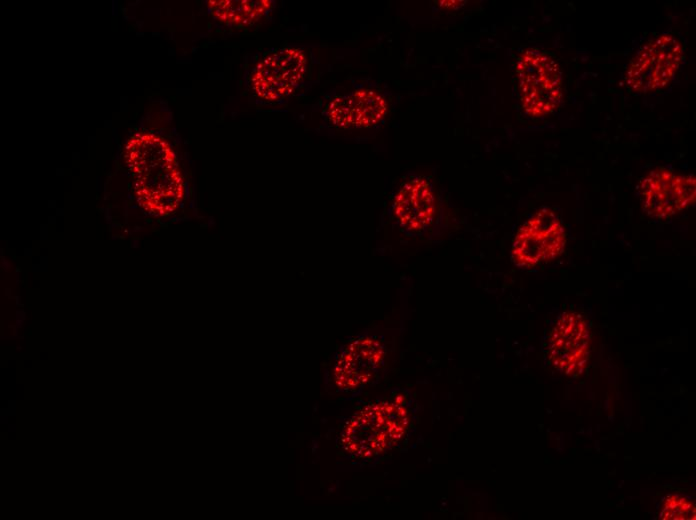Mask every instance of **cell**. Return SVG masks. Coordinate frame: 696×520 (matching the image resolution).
<instances>
[{"mask_svg":"<svg viewBox=\"0 0 696 520\" xmlns=\"http://www.w3.org/2000/svg\"><path fill=\"white\" fill-rule=\"evenodd\" d=\"M516 73L520 101L528 115L541 117L558 108L562 76L553 57L539 50H526L517 60Z\"/></svg>","mask_w":696,"mask_h":520,"instance_id":"cell-2","label":"cell"},{"mask_svg":"<svg viewBox=\"0 0 696 520\" xmlns=\"http://www.w3.org/2000/svg\"><path fill=\"white\" fill-rule=\"evenodd\" d=\"M305 70L306 57L301 49H279L256 66L251 78L253 90L265 101L280 100L296 89Z\"/></svg>","mask_w":696,"mask_h":520,"instance_id":"cell-7","label":"cell"},{"mask_svg":"<svg viewBox=\"0 0 696 520\" xmlns=\"http://www.w3.org/2000/svg\"><path fill=\"white\" fill-rule=\"evenodd\" d=\"M386 113L385 99L368 89L336 97L328 107L329 119L340 127H370L382 120Z\"/></svg>","mask_w":696,"mask_h":520,"instance_id":"cell-11","label":"cell"},{"mask_svg":"<svg viewBox=\"0 0 696 520\" xmlns=\"http://www.w3.org/2000/svg\"><path fill=\"white\" fill-rule=\"evenodd\" d=\"M384 354L383 345L376 338L361 337L352 341L336 361V382L345 387L367 382L380 367Z\"/></svg>","mask_w":696,"mask_h":520,"instance_id":"cell-9","label":"cell"},{"mask_svg":"<svg viewBox=\"0 0 696 520\" xmlns=\"http://www.w3.org/2000/svg\"><path fill=\"white\" fill-rule=\"evenodd\" d=\"M695 188L694 175L657 168L641 180L639 193L644 211L651 217L665 219L694 203Z\"/></svg>","mask_w":696,"mask_h":520,"instance_id":"cell-6","label":"cell"},{"mask_svg":"<svg viewBox=\"0 0 696 520\" xmlns=\"http://www.w3.org/2000/svg\"><path fill=\"white\" fill-rule=\"evenodd\" d=\"M270 0H210V13L218 20L235 26L250 25L273 7Z\"/></svg>","mask_w":696,"mask_h":520,"instance_id":"cell-12","label":"cell"},{"mask_svg":"<svg viewBox=\"0 0 696 520\" xmlns=\"http://www.w3.org/2000/svg\"><path fill=\"white\" fill-rule=\"evenodd\" d=\"M589 330L581 315L565 313L552 331L549 358L553 366L566 373L581 369L588 354Z\"/></svg>","mask_w":696,"mask_h":520,"instance_id":"cell-8","label":"cell"},{"mask_svg":"<svg viewBox=\"0 0 696 520\" xmlns=\"http://www.w3.org/2000/svg\"><path fill=\"white\" fill-rule=\"evenodd\" d=\"M565 246V231L548 208L536 212L516 233L511 256L520 267L534 266L557 257Z\"/></svg>","mask_w":696,"mask_h":520,"instance_id":"cell-5","label":"cell"},{"mask_svg":"<svg viewBox=\"0 0 696 520\" xmlns=\"http://www.w3.org/2000/svg\"><path fill=\"white\" fill-rule=\"evenodd\" d=\"M393 211L400 225L410 232L427 228L435 214L432 187L424 177H414L397 192Z\"/></svg>","mask_w":696,"mask_h":520,"instance_id":"cell-10","label":"cell"},{"mask_svg":"<svg viewBox=\"0 0 696 520\" xmlns=\"http://www.w3.org/2000/svg\"><path fill=\"white\" fill-rule=\"evenodd\" d=\"M124 155L142 209L158 217L174 213L183 201L184 184L169 143L152 133H137L127 141Z\"/></svg>","mask_w":696,"mask_h":520,"instance_id":"cell-1","label":"cell"},{"mask_svg":"<svg viewBox=\"0 0 696 520\" xmlns=\"http://www.w3.org/2000/svg\"><path fill=\"white\" fill-rule=\"evenodd\" d=\"M683 57L681 42L671 34L648 41L632 59L625 75L627 86L638 93L665 87L678 70Z\"/></svg>","mask_w":696,"mask_h":520,"instance_id":"cell-4","label":"cell"},{"mask_svg":"<svg viewBox=\"0 0 696 520\" xmlns=\"http://www.w3.org/2000/svg\"><path fill=\"white\" fill-rule=\"evenodd\" d=\"M409 424L407 410L400 404L373 405L352 419L344 438L353 452L372 455L396 445Z\"/></svg>","mask_w":696,"mask_h":520,"instance_id":"cell-3","label":"cell"}]
</instances>
